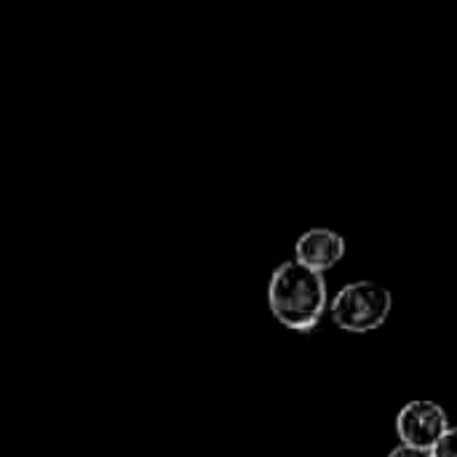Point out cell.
Masks as SVG:
<instances>
[{"mask_svg":"<svg viewBox=\"0 0 457 457\" xmlns=\"http://www.w3.org/2000/svg\"><path fill=\"white\" fill-rule=\"evenodd\" d=\"M388 457H434L431 455V450H415V447H404V445H396Z\"/></svg>","mask_w":457,"mask_h":457,"instance_id":"6","label":"cell"},{"mask_svg":"<svg viewBox=\"0 0 457 457\" xmlns=\"http://www.w3.org/2000/svg\"><path fill=\"white\" fill-rule=\"evenodd\" d=\"M345 257V238L332 228H311L295 244V262L313 273H327Z\"/></svg>","mask_w":457,"mask_h":457,"instance_id":"4","label":"cell"},{"mask_svg":"<svg viewBox=\"0 0 457 457\" xmlns=\"http://www.w3.org/2000/svg\"><path fill=\"white\" fill-rule=\"evenodd\" d=\"M434 457H457V426H450V431L442 436V442L431 450Z\"/></svg>","mask_w":457,"mask_h":457,"instance_id":"5","label":"cell"},{"mask_svg":"<svg viewBox=\"0 0 457 457\" xmlns=\"http://www.w3.org/2000/svg\"><path fill=\"white\" fill-rule=\"evenodd\" d=\"M394 311V295L378 281L361 278L345 284L332 300H329V313L335 327L353 332V335H367L380 329Z\"/></svg>","mask_w":457,"mask_h":457,"instance_id":"2","label":"cell"},{"mask_svg":"<svg viewBox=\"0 0 457 457\" xmlns=\"http://www.w3.org/2000/svg\"><path fill=\"white\" fill-rule=\"evenodd\" d=\"M268 308L273 319L295 332L319 327L329 308V289L321 273L303 268L295 260L281 262L268 284Z\"/></svg>","mask_w":457,"mask_h":457,"instance_id":"1","label":"cell"},{"mask_svg":"<svg viewBox=\"0 0 457 457\" xmlns=\"http://www.w3.org/2000/svg\"><path fill=\"white\" fill-rule=\"evenodd\" d=\"M447 431H450L447 410L431 399H412L396 415V436L399 445L404 447L434 450Z\"/></svg>","mask_w":457,"mask_h":457,"instance_id":"3","label":"cell"}]
</instances>
